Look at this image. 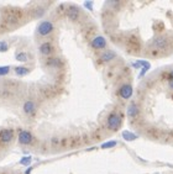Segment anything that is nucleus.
<instances>
[{
	"label": "nucleus",
	"mask_w": 173,
	"mask_h": 174,
	"mask_svg": "<svg viewBox=\"0 0 173 174\" xmlns=\"http://www.w3.org/2000/svg\"><path fill=\"white\" fill-rule=\"evenodd\" d=\"M55 30V26L51 21H42L40 22V25L37 26V32L41 35V36H47L50 33H52V31Z\"/></svg>",
	"instance_id": "nucleus-1"
},
{
	"label": "nucleus",
	"mask_w": 173,
	"mask_h": 174,
	"mask_svg": "<svg viewBox=\"0 0 173 174\" xmlns=\"http://www.w3.org/2000/svg\"><path fill=\"white\" fill-rule=\"evenodd\" d=\"M120 125H121V116L119 114H116V112L110 114L109 117H108V126H109V128L115 131V130H118L120 127Z\"/></svg>",
	"instance_id": "nucleus-2"
},
{
	"label": "nucleus",
	"mask_w": 173,
	"mask_h": 174,
	"mask_svg": "<svg viewBox=\"0 0 173 174\" xmlns=\"http://www.w3.org/2000/svg\"><path fill=\"white\" fill-rule=\"evenodd\" d=\"M19 143L20 145H24V146H27L30 145L32 141H33V136L30 131H26V130H21L19 132Z\"/></svg>",
	"instance_id": "nucleus-3"
},
{
	"label": "nucleus",
	"mask_w": 173,
	"mask_h": 174,
	"mask_svg": "<svg viewBox=\"0 0 173 174\" xmlns=\"http://www.w3.org/2000/svg\"><path fill=\"white\" fill-rule=\"evenodd\" d=\"M91 46L95 50H103L106 47V40L103 36H96L95 38H93L91 41Z\"/></svg>",
	"instance_id": "nucleus-4"
},
{
	"label": "nucleus",
	"mask_w": 173,
	"mask_h": 174,
	"mask_svg": "<svg viewBox=\"0 0 173 174\" xmlns=\"http://www.w3.org/2000/svg\"><path fill=\"white\" fill-rule=\"evenodd\" d=\"M132 93H134V89L129 84H125L120 88V96L122 99H130L132 96Z\"/></svg>",
	"instance_id": "nucleus-5"
},
{
	"label": "nucleus",
	"mask_w": 173,
	"mask_h": 174,
	"mask_svg": "<svg viewBox=\"0 0 173 174\" xmlns=\"http://www.w3.org/2000/svg\"><path fill=\"white\" fill-rule=\"evenodd\" d=\"M22 110H24L25 114L32 115V114L36 111V104H35V101H33V100H27V101L24 104Z\"/></svg>",
	"instance_id": "nucleus-6"
},
{
	"label": "nucleus",
	"mask_w": 173,
	"mask_h": 174,
	"mask_svg": "<svg viewBox=\"0 0 173 174\" xmlns=\"http://www.w3.org/2000/svg\"><path fill=\"white\" fill-rule=\"evenodd\" d=\"M14 137V131L12 130H2L0 131V141L2 143H7L12 140Z\"/></svg>",
	"instance_id": "nucleus-7"
},
{
	"label": "nucleus",
	"mask_w": 173,
	"mask_h": 174,
	"mask_svg": "<svg viewBox=\"0 0 173 174\" xmlns=\"http://www.w3.org/2000/svg\"><path fill=\"white\" fill-rule=\"evenodd\" d=\"M40 52L42 54H45V56H48V54H51L53 52V47H52V45L50 42H45V43H42L40 46Z\"/></svg>",
	"instance_id": "nucleus-8"
},
{
	"label": "nucleus",
	"mask_w": 173,
	"mask_h": 174,
	"mask_svg": "<svg viewBox=\"0 0 173 174\" xmlns=\"http://www.w3.org/2000/svg\"><path fill=\"white\" fill-rule=\"evenodd\" d=\"M67 15H68L69 20H72V21H76V20L79 17V10H78L77 7H74V6H72V7H69V9H68V11H67Z\"/></svg>",
	"instance_id": "nucleus-9"
},
{
	"label": "nucleus",
	"mask_w": 173,
	"mask_h": 174,
	"mask_svg": "<svg viewBox=\"0 0 173 174\" xmlns=\"http://www.w3.org/2000/svg\"><path fill=\"white\" fill-rule=\"evenodd\" d=\"M127 115H129V117H136L139 115V109H137V106H136L135 102H131L129 105V107H127Z\"/></svg>",
	"instance_id": "nucleus-10"
},
{
	"label": "nucleus",
	"mask_w": 173,
	"mask_h": 174,
	"mask_svg": "<svg viewBox=\"0 0 173 174\" xmlns=\"http://www.w3.org/2000/svg\"><path fill=\"white\" fill-rule=\"evenodd\" d=\"M166 45H167V40H166L165 37H158V38H156L155 42H153V47H156V48H158V50L165 48Z\"/></svg>",
	"instance_id": "nucleus-11"
},
{
	"label": "nucleus",
	"mask_w": 173,
	"mask_h": 174,
	"mask_svg": "<svg viewBox=\"0 0 173 174\" xmlns=\"http://www.w3.org/2000/svg\"><path fill=\"white\" fill-rule=\"evenodd\" d=\"M14 71L20 77H25V76H27L30 73V68H27V67H15Z\"/></svg>",
	"instance_id": "nucleus-12"
},
{
	"label": "nucleus",
	"mask_w": 173,
	"mask_h": 174,
	"mask_svg": "<svg viewBox=\"0 0 173 174\" xmlns=\"http://www.w3.org/2000/svg\"><path fill=\"white\" fill-rule=\"evenodd\" d=\"M115 56H116V54H115L113 51L104 52V53L101 54V61H103V62H109V61L114 59V58H115Z\"/></svg>",
	"instance_id": "nucleus-13"
},
{
	"label": "nucleus",
	"mask_w": 173,
	"mask_h": 174,
	"mask_svg": "<svg viewBox=\"0 0 173 174\" xmlns=\"http://www.w3.org/2000/svg\"><path fill=\"white\" fill-rule=\"evenodd\" d=\"M122 138L125 141H135L137 138V135H135L130 131H122Z\"/></svg>",
	"instance_id": "nucleus-14"
},
{
	"label": "nucleus",
	"mask_w": 173,
	"mask_h": 174,
	"mask_svg": "<svg viewBox=\"0 0 173 174\" xmlns=\"http://www.w3.org/2000/svg\"><path fill=\"white\" fill-rule=\"evenodd\" d=\"M15 58L19 62H27L29 61V54L26 52H19V53H16Z\"/></svg>",
	"instance_id": "nucleus-15"
},
{
	"label": "nucleus",
	"mask_w": 173,
	"mask_h": 174,
	"mask_svg": "<svg viewBox=\"0 0 173 174\" xmlns=\"http://www.w3.org/2000/svg\"><path fill=\"white\" fill-rule=\"evenodd\" d=\"M150 67H151V64H150L147 61H142V69H141V72H140L139 77H140V78H142V77L147 73V71L150 69Z\"/></svg>",
	"instance_id": "nucleus-16"
},
{
	"label": "nucleus",
	"mask_w": 173,
	"mask_h": 174,
	"mask_svg": "<svg viewBox=\"0 0 173 174\" xmlns=\"http://www.w3.org/2000/svg\"><path fill=\"white\" fill-rule=\"evenodd\" d=\"M21 166H25V167H30V164L32 163V157L31 156H25V157H22L21 159H20V162H19Z\"/></svg>",
	"instance_id": "nucleus-17"
},
{
	"label": "nucleus",
	"mask_w": 173,
	"mask_h": 174,
	"mask_svg": "<svg viewBox=\"0 0 173 174\" xmlns=\"http://www.w3.org/2000/svg\"><path fill=\"white\" fill-rule=\"evenodd\" d=\"M116 145H118V142H116V141H108V142L103 143L100 148H103V150H108V148H113V147H115Z\"/></svg>",
	"instance_id": "nucleus-18"
},
{
	"label": "nucleus",
	"mask_w": 173,
	"mask_h": 174,
	"mask_svg": "<svg viewBox=\"0 0 173 174\" xmlns=\"http://www.w3.org/2000/svg\"><path fill=\"white\" fill-rule=\"evenodd\" d=\"M9 72H10V67H9V66H2V67H0V77H4V76H6V74H9Z\"/></svg>",
	"instance_id": "nucleus-19"
},
{
	"label": "nucleus",
	"mask_w": 173,
	"mask_h": 174,
	"mask_svg": "<svg viewBox=\"0 0 173 174\" xmlns=\"http://www.w3.org/2000/svg\"><path fill=\"white\" fill-rule=\"evenodd\" d=\"M9 50V45L6 41H0V52H6Z\"/></svg>",
	"instance_id": "nucleus-20"
},
{
	"label": "nucleus",
	"mask_w": 173,
	"mask_h": 174,
	"mask_svg": "<svg viewBox=\"0 0 173 174\" xmlns=\"http://www.w3.org/2000/svg\"><path fill=\"white\" fill-rule=\"evenodd\" d=\"M50 66H60V59L58 58H52L51 61H48Z\"/></svg>",
	"instance_id": "nucleus-21"
},
{
	"label": "nucleus",
	"mask_w": 173,
	"mask_h": 174,
	"mask_svg": "<svg viewBox=\"0 0 173 174\" xmlns=\"http://www.w3.org/2000/svg\"><path fill=\"white\" fill-rule=\"evenodd\" d=\"M83 5H84L86 7H88L89 10H93V1H86Z\"/></svg>",
	"instance_id": "nucleus-22"
},
{
	"label": "nucleus",
	"mask_w": 173,
	"mask_h": 174,
	"mask_svg": "<svg viewBox=\"0 0 173 174\" xmlns=\"http://www.w3.org/2000/svg\"><path fill=\"white\" fill-rule=\"evenodd\" d=\"M32 169H33L32 167H29V168L26 169V172H25V174H31V172H32Z\"/></svg>",
	"instance_id": "nucleus-23"
},
{
	"label": "nucleus",
	"mask_w": 173,
	"mask_h": 174,
	"mask_svg": "<svg viewBox=\"0 0 173 174\" xmlns=\"http://www.w3.org/2000/svg\"><path fill=\"white\" fill-rule=\"evenodd\" d=\"M170 87H171V88L173 89V79L171 80V82H170Z\"/></svg>",
	"instance_id": "nucleus-24"
},
{
	"label": "nucleus",
	"mask_w": 173,
	"mask_h": 174,
	"mask_svg": "<svg viewBox=\"0 0 173 174\" xmlns=\"http://www.w3.org/2000/svg\"><path fill=\"white\" fill-rule=\"evenodd\" d=\"M171 77L173 78V71H172V73H171Z\"/></svg>",
	"instance_id": "nucleus-25"
}]
</instances>
